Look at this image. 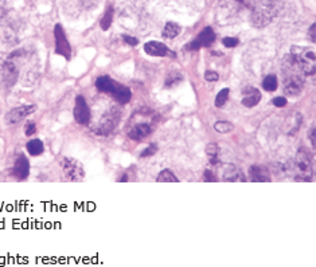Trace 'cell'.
Wrapping results in <instances>:
<instances>
[{"label":"cell","instance_id":"obj_23","mask_svg":"<svg viewBox=\"0 0 316 267\" xmlns=\"http://www.w3.org/2000/svg\"><path fill=\"white\" fill-rule=\"evenodd\" d=\"M206 153L210 156V162L215 165L218 164V153H219V147L217 144H209L206 147Z\"/></svg>","mask_w":316,"mask_h":267},{"label":"cell","instance_id":"obj_21","mask_svg":"<svg viewBox=\"0 0 316 267\" xmlns=\"http://www.w3.org/2000/svg\"><path fill=\"white\" fill-rule=\"evenodd\" d=\"M262 88L266 92H274V90H277L279 88V79L277 77L274 75V74H269V75H266L262 81Z\"/></svg>","mask_w":316,"mask_h":267},{"label":"cell","instance_id":"obj_22","mask_svg":"<svg viewBox=\"0 0 316 267\" xmlns=\"http://www.w3.org/2000/svg\"><path fill=\"white\" fill-rule=\"evenodd\" d=\"M156 180H158V183H178L179 181L177 176L174 175V172L170 169H163Z\"/></svg>","mask_w":316,"mask_h":267},{"label":"cell","instance_id":"obj_13","mask_svg":"<svg viewBox=\"0 0 316 267\" xmlns=\"http://www.w3.org/2000/svg\"><path fill=\"white\" fill-rule=\"evenodd\" d=\"M144 51L152 56H172V58H175V53L170 50L164 43H160L158 41L147 42L144 45Z\"/></svg>","mask_w":316,"mask_h":267},{"label":"cell","instance_id":"obj_24","mask_svg":"<svg viewBox=\"0 0 316 267\" xmlns=\"http://www.w3.org/2000/svg\"><path fill=\"white\" fill-rule=\"evenodd\" d=\"M183 81V75H182V73H178V71H175V73H171V74H168V77L167 79H166V88H172V86H177V85H179V83Z\"/></svg>","mask_w":316,"mask_h":267},{"label":"cell","instance_id":"obj_26","mask_svg":"<svg viewBox=\"0 0 316 267\" xmlns=\"http://www.w3.org/2000/svg\"><path fill=\"white\" fill-rule=\"evenodd\" d=\"M229 93H230V90L226 88V89H222V90L217 94V97H215V107H222V106L226 104L228 97H229Z\"/></svg>","mask_w":316,"mask_h":267},{"label":"cell","instance_id":"obj_3","mask_svg":"<svg viewBox=\"0 0 316 267\" xmlns=\"http://www.w3.org/2000/svg\"><path fill=\"white\" fill-rule=\"evenodd\" d=\"M96 88L103 93L111 94L112 97L120 104H128L132 98V92L129 88H126L124 85L116 82L115 79H112L108 75H101L96 79Z\"/></svg>","mask_w":316,"mask_h":267},{"label":"cell","instance_id":"obj_10","mask_svg":"<svg viewBox=\"0 0 316 267\" xmlns=\"http://www.w3.org/2000/svg\"><path fill=\"white\" fill-rule=\"evenodd\" d=\"M54 37H56V54H60V55L65 56L66 59H69L71 49H70L67 38H66L63 28L61 24H57L56 28H54Z\"/></svg>","mask_w":316,"mask_h":267},{"label":"cell","instance_id":"obj_14","mask_svg":"<svg viewBox=\"0 0 316 267\" xmlns=\"http://www.w3.org/2000/svg\"><path fill=\"white\" fill-rule=\"evenodd\" d=\"M1 79H3V82L7 85V86H14L15 82H16V79H18V67L15 66V63L12 62L11 59H8L7 62L3 63L1 66Z\"/></svg>","mask_w":316,"mask_h":267},{"label":"cell","instance_id":"obj_15","mask_svg":"<svg viewBox=\"0 0 316 267\" xmlns=\"http://www.w3.org/2000/svg\"><path fill=\"white\" fill-rule=\"evenodd\" d=\"M28 173H30V162L23 155L18 156L12 168V175L18 180H24L28 177Z\"/></svg>","mask_w":316,"mask_h":267},{"label":"cell","instance_id":"obj_5","mask_svg":"<svg viewBox=\"0 0 316 267\" xmlns=\"http://www.w3.org/2000/svg\"><path fill=\"white\" fill-rule=\"evenodd\" d=\"M291 56L303 70L304 75H315L316 70V55L315 50L310 47L292 46L291 47Z\"/></svg>","mask_w":316,"mask_h":267},{"label":"cell","instance_id":"obj_25","mask_svg":"<svg viewBox=\"0 0 316 267\" xmlns=\"http://www.w3.org/2000/svg\"><path fill=\"white\" fill-rule=\"evenodd\" d=\"M214 129L217 130L218 133H229V132H232L234 129V126L228 121H217L214 124Z\"/></svg>","mask_w":316,"mask_h":267},{"label":"cell","instance_id":"obj_12","mask_svg":"<svg viewBox=\"0 0 316 267\" xmlns=\"http://www.w3.org/2000/svg\"><path fill=\"white\" fill-rule=\"evenodd\" d=\"M152 124L151 122H147V121H143V122H137V124L132 125L128 130V136L132 140L135 141H140L143 138L148 137L149 134L152 133Z\"/></svg>","mask_w":316,"mask_h":267},{"label":"cell","instance_id":"obj_6","mask_svg":"<svg viewBox=\"0 0 316 267\" xmlns=\"http://www.w3.org/2000/svg\"><path fill=\"white\" fill-rule=\"evenodd\" d=\"M120 122V111L117 110L116 107L113 106L109 110L103 115V118L100 121V124L96 126V133L101 134V136H107V134L112 133L113 130L116 129V126Z\"/></svg>","mask_w":316,"mask_h":267},{"label":"cell","instance_id":"obj_27","mask_svg":"<svg viewBox=\"0 0 316 267\" xmlns=\"http://www.w3.org/2000/svg\"><path fill=\"white\" fill-rule=\"evenodd\" d=\"M112 19H113V8L109 7V8H107V12L104 14L103 19H101V28L104 31H107L108 28L111 27Z\"/></svg>","mask_w":316,"mask_h":267},{"label":"cell","instance_id":"obj_2","mask_svg":"<svg viewBox=\"0 0 316 267\" xmlns=\"http://www.w3.org/2000/svg\"><path fill=\"white\" fill-rule=\"evenodd\" d=\"M304 73L295 62L291 54L283 60V85L284 92L288 96H298L304 86Z\"/></svg>","mask_w":316,"mask_h":267},{"label":"cell","instance_id":"obj_31","mask_svg":"<svg viewBox=\"0 0 316 267\" xmlns=\"http://www.w3.org/2000/svg\"><path fill=\"white\" fill-rule=\"evenodd\" d=\"M24 133H26V136H33L35 132H37V126H35V124L34 122H27V125H26V128H24Z\"/></svg>","mask_w":316,"mask_h":267},{"label":"cell","instance_id":"obj_30","mask_svg":"<svg viewBox=\"0 0 316 267\" xmlns=\"http://www.w3.org/2000/svg\"><path fill=\"white\" fill-rule=\"evenodd\" d=\"M308 138H310V141L312 144V148L316 147V126L315 125H312L310 130H308Z\"/></svg>","mask_w":316,"mask_h":267},{"label":"cell","instance_id":"obj_19","mask_svg":"<svg viewBox=\"0 0 316 267\" xmlns=\"http://www.w3.org/2000/svg\"><path fill=\"white\" fill-rule=\"evenodd\" d=\"M182 31V27L175 22H167L164 28H163V37L167 39H174L177 38Z\"/></svg>","mask_w":316,"mask_h":267},{"label":"cell","instance_id":"obj_18","mask_svg":"<svg viewBox=\"0 0 316 267\" xmlns=\"http://www.w3.org/2000/svg\"><path fill=\"white\" fill-rule=\"evenodd\" d=\"M221 173H222V179L226 181H236L241 175V172L232 164H223L221 166Z\"/></svg>","mask_w":316,"mask_h":267},{"label":"cell","instance_id":"obj_20","mask_svg":"<svg viewBox=\"0 0 316 267\" xmlns=\"http://www.w3.org/2000/svg\"><path fill=\"white\" fill-rule=\"evenodd\" d=\"M27 148V151L30 155H33V156H39V155H42L43 151H45V145L43 143L39 140V138H34V140H30L26 145Z\"/></svg>","mask_w":316,"mask_h":267},{"label":"cell","instance_id":"obj_33","mask_svg":"<svg viewBox=\"0 0 316 267\" xmlns=\"http://www.w3.org/2000/svg\"><path fill=\"white\" fill-rule=\"evenodd\" d=\"M218 73H215V71H206L205 73V79L209 82H215V81H218Z\"/></svg>","mask_w":316,"mask_h":267},{"label":"cell","instance_id":"obj_32","mask_svg":"<svg viewBox=\"0 0 316 267\" xmlns=\"http://www.w3.org/2000/svg\"><path fill=\"white\" fill-rule=\"evenodd\" d=\"M272 104H273L274 106H277V107H284V106L288 104V101H287V98L285 97H274Z\"/></svg>","mask_w":316,"mask_h":267},{"label":"cell","instance_id":"obj_36","mask_svg":"<svg viewBox=\"0 0 316 267\" xmlns=\"http://www.w3.org/2000/svg\"><path fill=\"white\" fill-rule=\"evenodd\" d=\"M315 30H316V24L312 23V26L310 27V37H311L312 42H315Z\"/></svg>","mask_w":316,"mask_h":267},{"label":"cell","instance_id":"obj_16","mask_svg":"<svg viewBox=\"0 0 316 267\" xmlns=\"http://www.w3.org/2000/svg\"><path fill=\"white\" fill-rule=\"evenodd\" d=\"M244 98H242V105L245 107H253L261 101V93L258 89L253 86H247L244 89Z\"/></svg>","mask_w":316,"mask_h":267},{"label":"cell","instance_id":"obj_37","mask_svg":"<svg viewBox=\"0 0 316 267\" xmlns=\"http://www.w3.org/2000/svg\"><path fill=\"white\" fill-rule=\"evenodd\" d=\"M126 180H128V176L124 175L123 176V179H121V181H126Z\"/></svg>","mask_w":316,"mask_h":267},{"label":"cell","instance_id":"obj_34","mask_svg":"<svg viewBox=\"0 0 316 267\" xmlns=\"http://www.w3.org/2000/svg\"><path fill=\"white\" fill-rule=\"evenodd\" d=\"M123 41L126 42V45H129V46H137V43H139V41H137L136 38L129 37V35H126V34L123 35Z\"/></svg>","mask_w":316,"mask_h":267},{"label":"cell","instance_id":"obj_9","mask_svg":"<svg viewBox=\"0 0 316 267\" xmlns=\"http://www.w3.org/2000/svg\"><path fill=\"white\" fill-rule=\"evenodd\" d=\"M37 109L35 105H23L18 106V107H14L4 115V121L7 125H15L19 124L20 121L24 120L27 115H30L31 113H34Z\"/></svg>","mask_w":316,"mask_h":267},{"label":"cell","instance_id":"obj_35","mask_svg":"<svg viewBox=\"0 0 316 267\" xmlns=\"http://www.w3.org/2000/svg\"><path fill=\"white\" fill-rule=\"evenodd\" d=\"M205 181H209V183H213V181H217V177L214 175L211 170H205Z\"/></svg>","mask_w":316,"mask_h":267},{"label":"cell","instance_id":"obj_17","mask_svg":"<svg viewBox=\"0 0 316 267\" xmlns=\"http://www.w3.org/2000/svg\"><path fill=\"white\" fill-rule=\"evenodd\" d=\"M249 176L254 183H268L270 181V175L268 168L262 165H252L249 169Z\"/></svg>","mask_w":316,"mask_h":267},{"label":"cell","instance_id":"obj_7","mask_svg":"<svg viewBox=\"0 0 316 267\" xmlns=\"http://www.w3.org/2000/svg\"><path fill=\"white\" fill-rule=\"evenodd\" d=\"M61 166H62V170H63L66 177L71 181H81L84 179V166L78 160L71 159V157H63L61 160Z\"/></svg>","mask_w":316,"mask_h":267},{"label":"cell","instance_id":"obj_11","mask_svg":"<svg viewBox=\"0 0 316 267\" xmlns=\"http://www.w3.org/2000/svg\"><path fill=\"white\" fill-rule=\"evenodd\" d=\"M74 120L81 125H88L90 121V109H89L88 102L82 96H78L75 98L74 105Z\"/></svg>","mask_w":316,"mask_h":267},{"label":"cell","instance_id":"obj_4","mask_svg":"<svg viewBox=\"0 0 316 267\" xmlns=\"http://www.w3.org/2000/svg\"><path fill=\"white\" fill-rule=\"evenodd\" d=\"M314 159L306 148H300L293 161V172L298 180L311 181L314 179Z\"/></svg>","mask_w":316,"mask_h":267},{"label":"cell","instance_id":"obj_29","mask_svg":"<svg viewBox=\"0 0 316 267\" xmlns=\"http://www.w3.org/2000/svg\"><path fill=\"white\" fill-rule=\"evenodd\" d=\"M222 43L225 47H230V49H232V47L237 46L240 42H238L237 38H229L228 37V38H223Z\"/></svg>","mask_w":316,"mask_h":267},{"label":"cell","instance_id":"obj_8","mask_svg":"<svg viewBox=\"0 0 316 267\" xmlns=\"http://www.w3.org/2000/svg\"><path fill=\"white\" fill-rule=\"evenodd\" d=\"M214 41H215V33L213 31V28L206 27L200 31L195 41L190 42L185 49L189 51L199 50L200 47H210L214 43Z\"/></svg>","mask_w":316,"mask_h":267},{"label":"cell","instance_id":"obj_28","mask_svg":"<svg viewBox=\"0 0 316 267\" xmlns=\"http://www.w3.org/2000/svg\"><path fill=\"white\" fill-rule=\"evenodd\" d=\"M156 151H158V147H156L155 144H151L149 147L145 148L144 152H141V155H140V156H141V157L152 156V155H155V153H156Z\"/></svg>","mask_w":316,"mask_h":267},{"label":"cell","instance_id":"obj_1","mask_svg":"<svg viewBox=\"0 0 316 267\" xmlns=\"http://www.w3.org/2000/svg\"><path fill=\"white\" fill-rule=\"evenodd\" d=\"M252 11V23L256 27H264L269 24L279 14L280 1L279 0H238Z\"/></svg>","mask_w":316,"mask_h":267}]
</instances>
